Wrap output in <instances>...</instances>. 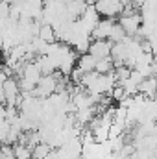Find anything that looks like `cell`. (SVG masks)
<instances>
[{
  "label": "cell",
  "instance_id": "9c48e42d",
  "mask_svg": "<svg viewBox=\"0 0 157 159\" xmlns=\"http://www.w3.org/2000/svg\"><path fill=\"white\" fill-rule=\"evenodd\" d=\"M50 152H52V146H50L48 143L43 141V143H39L37 146L32 148V159H46Z\"/></svg>",
  "mask_w": 157,
  "mask_h": 159
},
{
  "label": "cell",
  "instance_id": "52a82bcc",
  "mask_svg": "<svg viewBox=\"0 0 157 159\" xmlns=\"http://www.w3.org/2000/svg\"><path fill=\"white\" fill-rule=\"evenodd\" d=\"M39 37L46 43H54L57 41V34L54 30V26L50 22H41V28H39Z\"/></svg>",
  "mask_w": 157,
  "mask_h": 159
},
{
  "label": "cell",
  "instance_id": "8fae6325",
  "mask_svg": "<svg viewBox=\"0 0 157 159\" xmlns=\"http://www.w3.org/2000/svg\"><path fill=\"white\" fill-rule=\"evenodd\" d=\"M6 119V107L2 106V102H0V120Z\"/></svg>",
  "mask_w": 157,
  "mask_h": 159
},
{
  "label": "cell",
  "instance_id": "6da1fadb",
  "mask_svg": "<svg viewBox=\"0 0 157 159\" xmlns=\"http://www.w3.org/2000/svg\"><path fill=\"white\" fill-rule=\"evenodd\" d=\"M94 7L98 9V13L100 15H104V17H117L122 13V9H124V4L120 2V0H96V4H94Z\"/></svg>",
  "mask_w": 157,
  "mask_h": 159
},
{
  "label": "cell",
  "instance_id": "30bf717a",
  "mask_svg": "<svg viewBox=\"0 0 157 159\" xmlns=\"http://www.w3.org/2000/svg\"><path fill=\"white\" fill-rule=\"evenodd\" d=\"M126 37H128V34L124 32V28L118 22H115L113 24V30H111V35H109V41L111 43H120V41H124Z\"/></svg>",
  "mask_w": 157,
  "mask_h": 159
},
{
  "label": "cell",
  "instance_id": "3957f363",
  "mask_svg": "<svg viewBox=\"0 0 157 159\" xmlns=\"http://www.w3.org/2000/svg\"><path fill=\"white\" fill-rule=\"evenodd\" d=\"M111 48H113V43L109 39H92L89 46V54H92L96 59H102L111 56Z\"/></svg>",
  "mask_w": 157,
  "mask_h": 159
},
{
  "label": "cell",
  "instance_id": "7a4b0ae2",
  "mask_svg": "<svg viewBox=\"0 0 157 159\" xmlns=\"http://www.w3.org/2000/svg\"><path fill=\"white\" fill-rule=\"evenodd\" d=\"M118 24L124 28V32H126L128 35H135V34L139 32L141 24H142V15H139V13L122 15V17H120V20H118Z\"/></svg>",
  "mask_w": 157,
  "mask_h": 159
},
{
  "label": "cell",
  "instance_id": "4fadbf2b",
  "mask_svg": "<svg viewBox=\"0 0 157 159\" xmlns=\"http://www.w3.org/2000/svg\"><path fill=\"white\" fill-rule=\"evenodd\" d=\"M155 129H157V124H155Z\"/></svg>",
  "mask_w": 157,
  "mask_h": 159
},
{
  "label": "cell",
  "instance_id": "ba28073f",
  "mask_svg": "<svg viewBox=\"0 0 157 159\" xmlns=\"http://www.w3.org/2000/svg\"><path fill=\"white\" fill-rule=\"evenodd\" d=\"M94 70H96V72H100V74H109V72H113V70H115L113 57L109 56V57H102V59H98V61H96Z\"/></svg>",
  "mask_w": 157,
  "mask_h": 159
},
{
  "label": "cell",
  "instance_id": "7c38bea8",
  "mask_svg": "<svg viewBox=\"0 0 157 159\" xmlns=\"http://www.w3.org/2000/svg\"><path fill=\"white\" fill-rule=\"evenodd\" d=\"M15 159H22V157H15ZM28 159H32V157H28Z\"/></svg>",
  "mask_w": 157,
  "mask_h": 159
},
{
  "label": "cell",
  "instance_id": "8992f818",
  "mask_svg": "<svg viewBox=\"0 0 157 159\" xmlns=\"http://www.w3.org/2000/svg\"><path fill=\"white\" fill-rule=\"evenodd\" d=\"M96 57L92 56V54H89V52H85V54H81V57L78 59V67L83 70V72H91V70H94V67H96Z\"/></svg>",
  "mask_w": 157,
  "mask_h": 159
},
{
  "label": "cell",
  "instance_id": "277c9868",
  "mask_svg": "<svg viewBox=\"0 0 157 159\" xmlns=\"http://www.w3.org/2000/svg\"><path fill=\"white\" fill-rule=\"evenodd\" d=\"M113 24H115V20H113L111 17H105L104 20H98V24H96L94 30L91 32L92 39H109L111 30H113Z\"/></svg>",
  "mask_w": 157,
  "mask_h": 159
},
{
  "label": "cell",
  "instance_id": "5b68a950",
  "mask_svg": "<svg viewBox=\"0 0 157 159\" xmlns=\"http://www.w3.org/2000/svg\"><path fill=\"white\" fill-rule=\"evenodd\" d=\"M139 93L146 98H155L157 96V76H148L139 83Z\"/></svg>",
  "mask_w": 157,
  "mask_h": 159
}]
</instances>
